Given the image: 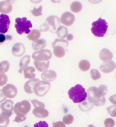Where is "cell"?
I'll return each mask as SVG.
<instances>
[{"label":"cell","instance_id":"cell-1","mask_svg":"<svg viewBox=\"0 0 116 127\" xmlns=\"http://www.w3.org/2000/svg\"><path fill=\"white\" fill-rule=\"evenodd\" d=\"M68 94L69 98L74 103H80L87 98L86 89L81 84H76L73 87L70 89Z\"/></svg>","mask_w":116,"mask_h":127},{"label":"cell","instance_id":"cell-2","mask_svg":"<svg viewBox=\"0 0 116 127\" xmlns=\"http://www.w3.org/2000/svg\"><path fill=\"white\" fill-rule=\"evenodd\" d=\"M107 29L108 25L106 20L102 18H99L97 21H94L91 23V31L94 36L102 38L106 34Z\"/></svg>","mask_w":116,"mask_h":127},{"label":"cell","instance_id":"cell-3","mask_svg":"<svg viewBox=\"0 0 116 127\" xmlns=\"http://www.w3.org/2000/svg\"><path fill=\"white\" fill-rule=\"evenodd\" d=\"M87 99L90 102L93 103L94 105L97 107L102 106L106 102L105 97H101L99 95L97 88L95 87H91L90 88L88 89L87 92Z\"/></svg>","mask_w":116,"mask_h":127},{"label":"cell","instance_id":"cell-4","mask_svg":"<svg viewBox=\"0 0 116 127\" xmlns=\"http://www.w3.org/2000/svg\"><path fill=\"white\" fill-rule=\"evenodd\" d=\"M32 23L30 20H28L26 18H18L15 19V28L16 29L17 33L21 35L23 33L29 34V33L30 31V29L32 28Z\"/></svg>","mask_w":116,"mask_h":127},{"label":"cell","instance_id":"cell-5","mask_svg":"<svg viewBox=\"0 0 116 127\" xmlns=\"http://www.w3.org/2000/svg\"><path fill=\"white\" fill-rule=\"evenodd\" d=\"M31 108V105L28 100H23L21 102H17L14 105L13 111L16 115H23L26 116L28 114Z\"/></svg>","mask_w":116,"mask_h":127},{"label":"cell","instance_id":"cell-6","mask_svg":"<svg viewBox=\"0 0 116 127\" xmlns=\"http://www.w3.org/2000/svg\"><path fill=\"white\" fill-rule=\"evenodd\" d=\"M51 87L50 82L45 81H39L34 87V91L33 93H35L36 95L38 97H44L48 93L49 90Z\"/></svg>","mask_w":116,"mask_h":127},{"label":"cell","instance_id":"cell-7","mask_svg":"<svg viewBox=\"0 0 116 127\" xmlns=\"http://www.w3.org/2000/svg\"><path fill=\"white\" fill-rule=\"evenodd\" d=\"M52 53L49 49H41L32 54L31 58L34 61H47L52 58Z\"/></svg>","mask_w":116,"mask_h":127},{"label":"cell","instance_id":"cell-8","mask_svg":"<svg viewBox=\"0 0 116 127\" xmlns=\"http://www.w3.org/2000/svg\"><path fill=\"white\" fill-rule=\"evenodd\" d=\"M2 93L7 98L12 99L18 95V89L17 87L11 84H8L4 86V87L1 89Z\"/></svg>","mask_w":116,"mask_h":127},{"label":"cell","instance_id":"cell-9","mask_svg":"<svg viewBox=\"0 0 116 127\" xmlns=\"http://www.w3.org/2000/svg\"><path fill=\"white\" fill-rule=\"evenodd\" d=\"M46 23L48 25L51 32L56 33V31L60 25V20L56 15H50L46 19Z\"/></svg>","mask_w":116,"mask_h":127},{"label":"cell","instance_id":"cell-10","mask_svg":"<svg viewBox=\"0 0 116 127\" xmlns=\"http://www.w3.org/2000/svg\"><path fill=\"white\" fill-rule=\"evenodd\" d=\"M10 26V19L7 15H0V33H7Z\"/></svg>","mask_w":116,"mask_h":127},{"label":"cell","instance_id":"cell-11","mask_svg":"<svg viewBox=\"0 0 116 127\" xmlns=\"http://www.w3.org/2000/svg\"><path fill=\"white\" fill-rule=\"evenodd\" d=\"M60 23L65 26H71L75 22V16L70 12H64L60 17Z\"/></svg>","mask_w":116,"mask_h":127},{"label":"cell","instance_id":"cell-12","mask_svg":"<svg viewBox=\"0 0 116 127\" xmlns=\"http://www.w3.org/2000/svg\"><path fill=\"white\" fill-rule=\"evenodd\" d=\"M26 52V47L22 43H15L12 48V54L17 58H20L23 56Z\"/></svg>","mask_w":116,"mask_h":127},{"label":"cell","instance_id":"cell-13","mask_svg":"<svg viewBox=\"0 0 116 127\" xmlns=\"http://www.w3.org/2000/svg\"><path fill=\"white\" fill-rule=\"evenodd\" d=\"M116 63L113 61L110 60V61L103 62L99 67V70L104 73H110L113 72L116 69Z\"/></svg>","mask_w":116,"mask_h":127},{"label":"cell","instance_id":"cell-14","mask_svg":"<svg viewBox=\"0 0 116 127\" xmlns=\"http://www.w3.org/2000/svg\"><path fill=\"white\" fill-rule=\"evenodd\" d=\"M57 78V73L53 70H46L41 73V79L45 81L52 82Z\"/></svg>","mask_w":116,"mask_h":127},{"label":"cell","instance_id":"cell-15","mask_svg":"<svg viewBox=\"0 0 116 127\" xmlns=\"http://www.w3.org/2000/svg\"><path fill=\"white\" fill-rule=\"evenodd\" d=\"M39 81L38 78H33V79H30L27 82H26V84H24V91L27 93V94H32L33 93L34 91V87L36 84Z\"/></svg>","mask_w":116,"mask_h":127},{"label":"cell","instance_id":"cell-16","mask_svg":"<svg viewBox=\"0 0 116 127\" xmlns=\"http://www.w3.org/2000/svg\"><path fill=\"white\" fill-rule=\"evenodd\" d=\"M99 58L103 62L110 61V60H112V59L113 58V54L112 53L110 50L104 48L100 51L99 54Z\"/></svg>","mask_w":116,"mask_h":127},{"label":"cell","instance_id":"cell-17","mask_svg":"<svg viewBox=\"0 0 116 127\" xmlns=\"http://www.w3.org/2000/svg\"><path fill=\"white\" fill-rule=\"evenodd\" d=\"M0 108L1 110V112L13 113L14 102L11 99H6L1 103V105H0Z\"/></svg>","mask_w":116,"mask_h":127},{"label":"cell","instance_id":"cell-18","mask_svg":"<svg viewBox=\"0 0 116 127\" xmlns=\"http://www.w3.org/2000/svg\"><path fill=\"white\" fill-rule=\"evenodd\" d=\"M33 114L36 118H45L49 116V111L44 108H34L33 110Z\"/></svg>","mask_w":116,"mask_h":127},{"label":"cell","instance_id":"cell-19","mask_svg":"<svg viewBox=\"0 0 116 127\" xmlns=\"http://www.w3.org/2000/svg\"><path fill=\"white\" fill-rule=\"evenodd\" d=\"M33 65L35 69L39 72H43L46 70H48L49 67V60L47 61H34Z\"/></svg>","mask_w":116,"mask_h":127},{"label":"cell","instance_id":"cell-20","mask_svg":"<svg viewBox=\"0 0 116 127\" xmlns=\"http://www.w3.org/2000/svg\"><path fill=\"white\" fill-rule=\"evenodd\" d=\"M47 43L45 39H41L33 41L31 46H32V49L36 52V51H39L41 49H44L47 47Z\"/></svg>","mask_w":116,"mask_h":127},{"label":"cell","instance_id":"cell-21","mask_svg":"<svg viewBox=\"0 0 116 127\" xmlns=\"http://www.w3.org/2000/svg\"><path fill=\"white\" fill-rule=\"evenodd\" d=\"M35 70L36 69L34 67L32 66H27L26 68L23 70V76L24 78H27V79H33L35 78L36 77V73H35Z\"/></svg>","mask_w":116,"mask_h":127},{"label":"cell","instance_id":"cell-22","mask_svg":"<svg viewBox=\"0 0 116 127\" xmlns=\"http://www.w3.org/2000/svg\"><path fill=\"white\" fill-rule=\"evenodd\" d=\"M78 104H79L78 108L83 112H88L91 110V108L94 106L93 105V103L90 102L87 98H86V99H84V101H82L81 102H80Z\"/></svg>","mask_w":116,"mask_h":127},{"label":"cell","instance_id":"cell-23","mask_svg":"<svg viewBox=\"0 0 116 127\" xmlns=\"http://www.w3.org/2000/svg\"><path fill=\"white\" fill-rule=\"evenodd\" d=\"M12 11V6L4 1H0V13L7 15Z\"/></svg>","mask_w":116,"mask_h":127},{"label":"cell","instance_id":"cell-24","mask_svg":"<svg viewBox=\"0 0 116 127\" xmlns=\"http://www.w3.org/2000/svg\"><path fill=\"white\" fill-rule=\"evenodd\" d=\"M30 61V57L29 55H25L21 58L19 64L20 68L19 70H18L19 73H23V70L29 65Z\"/></svg>","mask_w":116,"mask_h":127},{"label":"cell","instance_id":"cell-25","mask_svg":"<svg viewBox=\"0 0 116 127\" xmlns=\"http://www.w3.org/2000/svg\"><path fill=\"white\" fill-rule=\"evenodd\" d=\"M66 54V49L62 47H53V55L58 58H63Z\"/></svg>","mask_w":116,"mask_h":127},{"label":"cell","instance_id":"cell-26","mask_svg":"<svg viewBox=\"0 0 116 127\" xmlns=\"http://www.w3.org/2000/svg\"><path fill=\"white\" fill-rule=\"evenodd\" d=\"M56 33L58 35V39H65L66 38L67 35L68 34V29L65 26H59L58 29L56 31Z\"/></svg>","mask_w":116,"mask_h":127},{"label":"cell","instance_id":"cell-27","mask_svg":"<svg viewBox=\"0 0 116 127\" xmlns=\"http://www.w3.org/2000/svg\"><path fill=\"white\" fill-rule=\"evenodd\" d=\"M40 36H41V32L39 31V30L37 29H33L29 32V34H27V38L32 41L39 39Z\"/></svg>","mask_w":116,"mask_h":127},{"label":"cell","instance_id":"cell-28","mask_svg":"<svg viewBox=\"0 0 116 127\" xmlns=\"http://www.w3.org/2000/svg\"><path fill=\"white\" fill-rule=\"evenodd\" d=\"M52 47L58 46V47H62L66 49L68 47V41L65 39H56L52 42Z\"/></svg>","mask_w":116,"mask_h":127},{"label":"cell","instance_id":"cell-29","mask_svg":"<svg viewBox=\"0 0 116 127\" xmlns=\"http://www.w3.org/2000/svg\"><path fill=\"white\" fill-rule=\"evenodd\" d=\"M90 67H91V64L89 61H88L87 60H82L78 63V68L83 72L88 71L90 69Z\"/></svg>","mask_w":116,"mask_h":127},{"label":"cell","instance_id":"cell-30","mask_svg":"<svg viewBox=\"0 0 116 127\" xmlns=\"http://www.w3.org/2000/svg\"><path fill=\"white\" fill-rule=\"evenodd\" d=\"M83 9V5L79 1H73L70 5V10L73 13H78Z\"/></svg>","mask_w":116,"mask_h":127},{"label":"cell","instance_id":"cell-31","mask_svg":"<svg viewBox=\"0 0 116 127\" xmlns=\"http://www.w3.org/2000/svg\"><path fill=\"white\" fill-rule=\"evenodd\" d=\"M10 63L7 60L0 63V73H6L10 69Z\"/></svg>","mask_w":116,"mask_h":127},{"label":"cell","instance_id":"cell-32","mask_svg":"<svg viewBox=\"0 0 116 127\" xmlns=\"http://www.w3.org/2000/svg\"><path fill=\"white\" fill-rule=\"evenodd\" d=\"M10 123V118L5 116L1 113H0V127H7Z\"/></svg>","mask_w":116,"mask_h":127},{"label":"cell","instance_id":"cell-33","mask_svg":"<svg viewBox=\"0 0 116 127\" xmlns=\"http://www.w3.org/2000/svg\"><path fill=\"white\" fill-rule=\"evenodd\" d=\"M90 76L92 80L94 81H97L101 78V74L99 71L97 69H91L90 70Z\"/></svg>","mask_w":116,"mask_h":127},{"label":"cell","instance_id":"cell-34","mask_svg":"<svg viewBox=\"0 0 116 127\" xmlns=\"http://www.w3.org/2000/svg\"><path fill=\"white\" fill-rule=\"evenodd\" d=\"M98 93H99V95L101 97H105V95L107 93V87L106 85H104V84H101L98 88Z\"/></svg>","mask_w":116,"mask_h":127},{"label":"cell","instance_id":"cell-35","mask_svg":"<svg viewBox=\"0 0 116 127\" xmlns=\"http://www.w3.org/2000/svg\"><path fill=\"white\" fill-rule=\"evenodd\" d=\"M73 116L71 114H67L65 115L64 117L62 118V122L65 124V125H70L73 122Z\"/></svg>","mask_w":116,"mask_h":127},{"label":"cell","instance_id":"cell-36","mask_svg":"<svg viewBox=\"0 0 116 127\" xmlns=\"http://www.w3.org/2000/svg\"><path fill=\"white\" fill-rule=\"evenodd\" d=\"M31 14L34 17H40L42 15V6H39L38 8H33L30 11Z\"/></svg>","mask_w":116,"mask_h":127},{"label":"cell","instance_id":"cell-37","mask_svg":"<svg viewBox=\"0 0 116 127\" xmlns=\"http://www.w3.org/2000/svg\"><path fill=\"white\" fill-rule=\"evenodd\" d=\"M107 110L108 114L112 117L116 116V105H113L108 108H107Z\"/></svg>","mask_w":116,"mask_h":127},{"label":"cell","instance_id":"cell-38","mask_svg":"<svg viewBox=\"0 0 116 127\" xmlns=\"http://www.w3.org/2000/svg\"><path fill=\"white\" fill-rule=\"evenodd\" d=\"M7 81H8V78L5 73H0V87L6 85Z\"/></svg>","mask_w":116,"mask_h":127},{"label":"cell","instance_id":"cell-39","mask_svg":"<svg viewBox=\"0 0 116 127\" xmlns=\"http://www.w3.org/2000/svg\"><path fill=\"white\" fill-rule=\"evenodd\" d=\"M12 37L10 35H4V34L0 33V45L2 44L6 41L12 40Z\"/></svg>","mask_w":116,"mask_h":127},{"label":"cell","instance_id":"cell-40","mask_svg":"<svg viewBox=\"0 0 116 127\" xmlns=\"http://www.w3.org/2000/svg\"><path fill=\"white\" fill-rule=\"evenodd\" d=\"M30 102L34 106V108H45V105L37 99H32Z\"/></svg>","mask_w":116,"mask_h":127},{"label":"cell","instance_id":"cell-41","mask_svg":"<svg viewBox=\"0 0 116 127\" xmlns=\"http://www.w3.org/2000/svg\"><path fill=\"white\" fill-rule=\"evenodd\" d=\"M104 126L105 127H114L115 121L112 118H107L104 121Z\"/></svg>","mask_w":116,"mask_h":127},{"label":"cell","instance_id":"cell-42","mask_svg":"<svg viewBox=\"0 0 116 127\" xmlns=\"http://www.w3.org/2000/svg\"><path fill=\"white\" fill-rule=\"evenodd\" d=\"M26 120V116L23 115H16V116L14 119V122L15 123H20Z\"/></svg>","mask_w":116,"mask_h":127},{"label":"cell","instance_id":"cell-43","mask_svg":"<svg viewBox=\"0 0 116 127\" xmlns=\"http://www.w3.org/2000/svg\"><path fill=\"white\" fill-rule=\"evenodd\" d=\"M39 29H40L39 30L40 32H47V31H49V28L48 25H47L46 23H43V24L40 26Z\"/></svg>","mask_w":116,"mask_h":127},{"label":"cell","instance_id":"cell-44","mask_svg":"<svg viewBox=\"0 0 116 127\" xmlns=\"http://www.w3.org/2000/svg\"><path fill=\"white\" fill-rule=\"evenodd\" d=\"M33 127H49V125L46 121H39L35 124L33 125Z\"/></svg>","mask_w":116,"mask_h":127},{"label":"cell","instance_id":"cell-45","mask_svg":"<svg viewBox=\"0 0 116 127\" xmlns=\"http://www.w3.org/2000/svg\"><path fill=\"white\" fill-rule=\"evenodd\" d=\"M52 127H66L65 124L62 121H58V122H54L52 124Z\"/></svg>","mask_w":116,"mask_h":127},{"label":"cell","instance_id":"cell-46","mask_svg":"<svg viewBox=\"0 0 116 127\" xmlns=\"http://www.w3.org/2000/svg\"><path fill=\"white\" fill-rule=\"evenodd\" d=\"M109 100L113 104V105H116V95H113V96H111V97H110L109 98Z\"/></svg>","mask_w":116,"mask_h":127},{"label":"cell","instance_id":"cell-47","mask_svg":"<svg viewBox=\"0 0 116 127\" xmlns=\"http://www.w3.org/2000/svg\"><path fill=\"white\" fill-rule=\"evenodd\" d=\"M6 97L4 95V94L2 93V91L0 90V103L1 102H3L4 100H6Z\"/></svg>","mask_w":116,"mask_h":127},{"label":"cell","instance_id":"cell-48","mask_svg":"<svg viewBox=\"0 0 116 127\" xmlns=\"http://www.w3.org/2000/svg\"><path fill=\"white\" fill-rule=\"evenodd\" d=\"M90 3L94 4H99L102 1V0H88Z\"/></svg>","mask_w":116,"mask_h":127},{"label":"cell","instance_id":"cell-49","mask_svg":"<svg viewBox=\"0 0 116 127\" xmlns=\"http://www.w3.org/2000/svg\"><path fill=\"white\" fill-rule=\"evenodd\" d=\"M66 39H67V41H70L73 39V34H68L67 36H66Z\"/></svg>","mask_w":116,"mask_h":127},{"label":"cell","instance_id":"cell-50","mask_svg":"<svg viewBox=\"0 0 116 127\" xmlns=\"http://www.w3.org/2000/svg\"><path fill=\"white\" fill-rule=\"evenodd\" d=\"M30 1L33 4H39L41 1H42V0H30Z\"/></svg>","mask_w":116,"mask_h":127},{"label":"cell","instance_id":"cell-51","mask_svg":"<svg viewBox=\"0 0 116 127\" xmlns=\"http://www.w3.org/2000/svg\"><path fill=\"white\" fill-rule=\"evenodd\" d=\"M4 1H6V2H7V3H9V4H13V3H15L17 0H4Z\"/></svg>","mask_w":116,"mask_h":127},{"label":"cell","instance_id":"cell-52","mask_svg":"<svg viewBox=\"0 0 116 127\" xmlns=\"http://www.w3.org/2000/svg\"><path fill=\"white\" fill-rule=\"evenodd\" d=\"M61 1H62V0H51V1H52V3H55V4H58V3H59Z\"/></svg>","mask_w":116,"mask_h":127},{"label":"cell","instance_id":"cell-53","mask_svg":"<svg viewBox=\"0 0 116 127\" xmlns=\"http://www.w3.org/2000/svg\"><path fill=\"white\" fill-rule=\"evenodd\" d=\"M87 127H95V126H94L93 124H89V125H88Z\"/></svg>","mask_w":116,"mask_h":127},{"label":"cell","instance_id":"cell-54","mask_svg":"<svg viewBox=\"0 0 116 127\" xmlns=\"http://www.w3.org/2000/svg\"><path fill=\"white\" fill-rule=\"evenodd\" d=\"M1 108H0V113H1Z\"/></svg>","mask_w":116,"mask_h":127}]
</instances>
